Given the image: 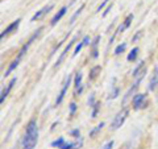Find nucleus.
I'll use <instances>...</instances> for the list:
<instances>
[{"label":"nucleus","instance_id":"1","mask_svg":"<svg viewBox=\"0 0 158 149\" xmlns=\"http://www.w3.org/2000/svg\"><path fill=\"white\" fill-rule=\"evenodd\" d=\"M37 141H38L37 123L32 120V121H29L28 127H27V132H25V136H24L21 149H34V147L37 145Z\"/></svg>","mask_w":158,"mask_h":149},{"label":"nucleus","instance_id":"2","mask_svg":"<svg viewBox=\"0 0 158 149\" xmlns=\"http://www.w3.org/2000/svg\"><path fill=\"white\" fill-rule=\"evenodd\" d=\"M127 116H128V110H127V108H123L121 111H118V112L116 113V116L113 117V120H112V123H111L110 130H111V131H116V130H118V128H120L123 124H124Z\"/></svg>","mask_w":158,"mask_h":149},{"label":"nucleus","instance_id":"3","mask_svg":"<svg viewBox=\"0 0 158 149\" xmlns=\"http://www.w3.org/2000/svg\"><path fill=\"white\" fill-rule=\"evenodd\" d=\"M52 145L53 147H58V148H61V149H78V148H81L82 143H71V144H67L65 141V138L59 137L58 140H56V141L52 144Z\"/></svg>","mask_w":158,"mask_h":149},{"label":"nucleus","instance_id":"4","mask_svg":"<svg viewBox=\"0 0 158 149\" xmlns=\"http://www.w3.org/2000/svg\"><path fill=\"white\" fill-rule=\"evenodd\" d=\"M146 104V96L145 94H137V95L133 98V106H135V108H141V107H145Z\"/></svg>","mask_w":158,"mask_h":149},{"label":"nucleus","instance_id":"5","mask_svg":"<svg viewBox=\"0 0 158 149\" xmlns=\"http://www.w3.org/2000/svg\"><path fill=\"white\" fill-rule=\"evenodd\" d=\"M54 6H53V4H49V6H46V7H44L42 9H40V11L36 13V15H34V16L32 17V21H36V20H40V19H42L44 16H45V15L49 12V11H50V9L53 8Z\"/></svg>","mask_w":158,"mask_h":149},{"label":"nucleus","instance_id":"6","mask_svg":"<svg viewBox=\"0 0 158 149\" xmlns=\"http://www.w3.org/2000/svg\"><path fill=\"white\" fill-rule=\"evenodd\" d=\"M75 40H77V37H74L73 40H71V42H69V45L66 46V49H65V50H63L62 52V54H61V57H59L58 58V61H57V63H56V66H59V65H61V63L63 62V59H65L66 58V56H67V53H69V50H70V48L74 45V42H75Z\"/></svg>","mask_w":158,"mask_h":149},{"label":"nucleus","instance_id":"7","mask_svg":"<svg viewBox=\"0 0 158 149\" xmlns=\"http://www.w3.org/2000/svg\"><path fill=\"white\" fill-rule=\"evenodd\" d=\"M70 81H71V77H69V78L66 79V82L63 83V87H62V90H61V94H59V96H58V99H57V104L62 103L63 96H65V94H66V91H67V87H69V84H70Z\"/></svg>","mask_w":158,"mask_h":149},{"label":"nucleus","instance_id":"8","mask_svg":"<svg viewBox=\"0 0 158 149\" xmlns=\"http://www.w3.org/2000/svg\"><path fill=\"white\" fill-rule=\"evenodd\" d=\"M19 24H20V19H17L16 21H15V23H12V24H11V25H8V28H6V29H4V32L2 33V38H4V37L7 36V34L12 33V32L15 31V29H17Z\"/></svg>","mask_w":158,"mask_h":149},{"label":"nucleus","instance_id":"9","mask_svg":"<svg viewBox=\"0 0 158 149\" xmlns=\"http://www.w3.org/2000/svg\"><path fill=\"white\" fill-rule=\"evenodd\" d=\"M15 82H16V78H13L12 81H11V82H9V83L7 84V87L4 88V90H3V92H2V99H0V102H2V103L4 102V99H6V98L8 96V94H9V91H11V88L13 87Z\"/></svg>","mask_w":158,"mask_h":149},{"label":"nucleus","instance_id":"10","mask_svg":"<svg viewBox=\"0 0 158 149\" xmlns=\"http://www.w3.org/2000/svg\"><path fill=\"white\" fill-rule=\"evenodd\" d=\"M66 11H67V8L66 7H63V8H61V9H59V12L56 15V16H54L53 19H52V25H56V24L59 21V20H61L63 16H65V13H66Z\"/></svg>","mask_w":158,"mask_h":149},{"label":"nucleus","instance_id":"11","mask_svg":"<svg viewBox=\"0 0 158 149\" xmlns=\"http://www.w3.org/2000/svg\"><path fill=\"white\" fill-rule=\"evenodd\" d=\"M75 88L77 92H82V73H77L75 75Z\"/></svg>","mask_w":158,"mask_h":149},{"label":"nucleus","instance_id":"12","mask_svg":"<svg viewBox=\"0 0 158 149\" xmlns=\"http://www.w3.org/2000/svg\"><path fill=\"white\" fill-rule=\"evenodd\" d=\"M132 20H133V15H129V16H128V17L125 19L124 24H123V25H121L120 28H118V31H117V32H123V31H124V29H127L128 27L131 25V21H132Z\"/></svg>","mask_w":158,"mask_h":149},{"label":"nucleus","instance_id":"13","mask_svg":"<svg viewBox=\"0 0 158 149\" xmlns=\"http://www.w3.org/2000/svg\"><path fill=\"white\" fill-rule=\"evenodd\" d=\"M157 84H158V69L156 70V73H154V77H153V78H152V81H150L149 90H154V88L157 87Z\"/></svg>","mask_w":158,"mask_h":149},{"label":"nucleus","instance_id":"14","mask_svg":"<svg viewBox=\"0 0 158 149\" xmlns=\"http://www.w3.org/2000/svg\"><path fill=\"white\" fill-rule=\"evenodd\" d=\"M20 59H21V58H19V57H17V58H16V59H15V61L12 62V65H11V66H9V67H8V70L6 71V77H7V75H8V74H9V73H11L12 70H15V69H16V67H17V65H19V62H20Z\"/></svg>","mask_w":158,"mask_h":149},{"label":"nucleus","instance_id":"15","mask_svg":"<svg viewBox=\"0 0 158 149\" xmlns=\"http://www.w3.org/2000/svg\"><path fill=\"white\" fill-rule=\"evenodd\" d=\"M137 54H138V48L132 49V52L128 54V61H135L136 57H137Z\"/></svg>","mask_w":158,"mask_h":149},{"label":"nucleus","instance_id":"16","mask_svg":"<svg viewBox=\"0 0 158 149\" xmlns=\"http://www.w3.org/2000/svg\"><path fill=\"white\" fill-rule=\"evenodd\" d=\"M98 73H100V66H96V67H94L92 70H91V75H90V79H91V81L98 77Z\"/></svg>","mask_w":158,"mask_h":149},{"label":"nucleus","instance_id":"17","mask_svg":"<svg viewBox=\"0 0 158 149\" xmlns=\"http://www.w3.org/2000/svg\"><path fill=\"white\" fill-rule=\"evenodd\" d=\"M83 8H85V4H82V6H81V8H79V9H78V11H77L75 13H74V15H73V17H71V20H70V23H71V24H73L74 21H75V19H77V17L79 16V15H81V12L83 11Z\"/></svg>","mask_w":158,"mask_h":149},{"label":"nucleus","instance_id":"18","mask_svg":"<svg viewBox=\"0 0 158 149\" xmlns=\"http://www.w3.org/2000/svg\"><path fill=\"white\" fill-rule=\"evenodd\" d=\"M125 48H127V44H121V45H118L116 49H115V54H120L125 50Z\"/></svg>","mask_w":158,"mask_h":149},{"label":"nucleus","instance_id":"19","mask_svg":"<svg viewBox=\"0 0 158 149\" xmlns=\"http://www.w3.org/2000/svg\"><path fill=\"white\" fill-rule=\"evenodd\" d=\"M83 46H86V45H85V41H82V42H81V44H79V45H78V46L75 48V50H74V53H73V56H74V57H75V56H77V54H78L79 52H81V49H82Z\"/></svg>","mask_w":158,"mask_h":149},{"label":"nucleus","instance_id":"20","mask_svg":"<svg viewBox=\"0 0 158 149\" xmlns=\"http://www.w3.org/2000/svg\"><path fill=\"white\" fill-rule=\"evenodd\" d=\"M103 127H104V123H100V124H99V126H98V127L95 128V130H94V131H91V132H90V136H94V135H95V133H96L98 131H100Z\"/></svg>","mask_w":158,"mask_h":149},{"label":"nucleus","instance_id":"21","mask_svg":"<svg viewBox=\"0 0 158 149\" xmlns=\"http://www.w3.org/2000/svg\"><path fill=\"white\" fill-rule=\"evenodd\" d=\"M112 147H113V141H110V143H107L102 149H112Z\"/></svg>","mask_w":158,"mask_h":149},{"label":"nucleus","instance_id":"22","mask_svg":"<svg viewBox=\"0 0 158 149\" xmlns=\"http://www.w3.org/2000/svg\"><path fill=\"white\" fill-rule=\"evenodd\" d=\"M107 3H108V0H104V2H103V3L100 4V6H99V8H98V11H99V12H100V9H103V7H104V6H106V4H107Z\"/></svg>","mask_w":158,"mask_h":149},{"label":"nucleus","instance_id":"23","mask_svg":"<svg viewBox=\"0 0 158 149\" xmlns=\"http://www.w3.org/2000/svg\"><path fill=\"white\" fill-rule=\"evenodd\" d=\"M75 111V103H71V112Z\"/></svg>","mask_w":158,"mask_h":149},{"label":"nucleus","instance_id":"24","mask_svg":"<svg viewBox=\"0 0 158 149\" xmlns=\"http://www.w3.org/2000/svg\"><path fill=\"white\" fill-rule=\"evenodd\" d=\"M77 2V0H71V4H74V3H75Z\"/></svg>","mask_w":158,"mask_h":149}]
</instances>
